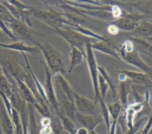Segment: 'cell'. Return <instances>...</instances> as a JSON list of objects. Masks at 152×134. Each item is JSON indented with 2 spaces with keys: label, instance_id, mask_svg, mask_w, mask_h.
<instances>
[{
  "label": "cell",
  "instance_id": "obj_1",
  "mask_svg": "<svg viewBox=\"0 0 152 134\" xmlns=\"http://www.w3.org/2000/svg\"><path fill=\"white\" fill-rule=\"evenodd\" d=\"M36 47L42 52L45 59L44 62L52 74H62L66 72L64 56L52 44L43 41L37 44Z\"/></svg>",
  "mask_w": 152,
  "mask_h": 134
},
{
  "label": "cell",
  "instance_id": "obj_2",
  "mask_svg": "<svg viewBox=\"0 0 152 134\" xmlns=\"http://www.w3.org/2000/svg\"><path fill=\"white\" fill-rule=\"evenodd\" d=\"M6 24L16 40H21L29 44L31 43L34 46L44 41L43 33L34 29L23 22L15 21Z\"/></svg>",
  "mask_w": 152,
  "mask_h": 134
},
{
  "label": "cell",
  "instance_id": "obj_3",
  "mask_svg": "<svg viewBox=\"0 0 152 134\" xmlns=\"http://www.w3.org/2000/svg\"><path fill=\"white\" fill-rule=\"evenodd\" d=\"M31 16L42 21L51 28L54 27L64 28L65 26L71 28L75 24L68 20L62 12H58L52 8L43 10L34 8Z\"/></svg>",
  "mask_w": 152,
  "mask_h": 134
},
{
  "label": "cell",
  "instance_id": "obj_4",
  "mask_svg": "<svg viewBox=\"0 0 152 134\" xmlns=\"http://www.w3.org/2000/svg\"><path fill=\"white\" fill-rule=\"evenodd\" d=\"M58 36L65 40L71 47H75L86 54V44L93 43L97 40L86 37L70 28L68 26L64 28L54 27L52 28Z\"/></svg>",
  "mask_w": 152,
  "mask_h": 134
},
{
  "label": "cell",
  "instance_id": "obj_5",
  "mask_svg": "<svg viewBox=\"0 0 152 134\" xmlns=\"http://www.w3.org/2000/svg\"><path fill=\"white\" fill-rule=\"evenodd\" d=\"M91 43L88 42L86 44V59L93 88L94 100L99 102L101 99L103 98L100 95L98 87V65L94 53V50L91 47Z\"/></svg>",
  "mask_w": 152,
  "mask_h": 134
},
{
  "label": "cell",
  "instance_id": "obj_6",
  "mask_svg": "<svg viewBox=\"0 0 152 134\" xmlns=\"http://www.w3.org/2000/svg\"><path fill=\"white\" fill-rule=\"evenodd\" d=\"M43 66L45 71L44 89L48 102L52 113L58 114L59 113V103L53 82V74L45 62H43Z\"/></svg>",
  "mask_w": 152,
  "mask_h": 134
},
{
  "label": "cell",
  "instance_id": "obj_7",
  "mask_svg": "<svg viewBox=\"0 0 152 134\" xmlns=\"http://www.w3.org/2000/svg\"><path fill=\"white\" fill-rule=\"evenodd\" d=\"M74 104L78 112L87 115L100 114V108L98 101L92 100L77 92L74 95Z\"/></svg>",
  "mask_w": 152,
  "mask_h": 134
},
{
  "label": "cell",
  "instance_id": "obj_8",
  "mask_svg": "<svg viewBox=\"0 0 152 134\" xmlns=\"http://www.w3.org/2000/svg\"><path fill=\"white\" fill-rule=\"evenodd\" d=\"M121 61L132 65L148 74L152 78V67L148 65L135 49L129 52H118Z\"/></svg>",
  "mask_w": 152,
  "mask_h": 134
},
{
  "label": "cell",
  "instance_id": "obj_9",
  "mask_svg": "<svg viewBox=\"0 0 152 134\" xmlns=\"http://www.w3.org/2000/svg\"><path fill=\"white\" fill-rule=\"evenodd\" d=\"M1 66L4 75L10 76L14 79L22 81L26 74L27 69L24 68L17 60L12 58H6L1 61Z\"/></svg>",
  "mask_w": 152,
  "mask_h": 134
},
{
  "label": "cell",
  "instance_id": "obj_10",
  "mask_svg": "<svg viewBox=\"0 0 152 134\" xmlns=\"http://www.w3.org/2000/svg\"><path fill=\"white\" fill-rule=\"evenodd\" d=\"M146 18L147 17H145L143 14H131L124 10L123 15L112 21V24L115 25L119 30L132 32L135 30L138 21Z\"/></svg>",
  "mask_w": 152,
  "mask_h": 134
},
{
  "label": "cell",
  "instance_id": "obj_11",
  "mask_svg": "<svg viewBox=\"0 0 152 134\" xmlns=\"http://www.w3.org/2000/svg\"><path fill=\"white\" fill-rule=\"evenodd\" d=\"M119 72L125 74L132 84L142 85L146 87L148 90L152 89V78L148 74L142 72H137L127 69H122Z\"/></svg>",
  "mask_w": 152,
  "mask_h": 134
},
{
  "label": "cell",
  "instance_id": "obj_12",
  "mask_svg": "<svg viewBox=\"0 0 152 134\" xmlns=\"http://www.w3.org/2000/svg\"><path fill=\"white\" fill-rule=\"evenodd\" d=\"M53 78L60 93L64 95L68 100L74 103V95L76 92L63 75L60 73L53 74Z\"/></svg>",
  "mask_w": 152,
  "mask_h": 134
},
{
  "label": "cell",
  "instance_id": "obj_13",
  "mask_svg": "<svg viewBox=\"0 0 152 134\" xmlns=\"http://www.w3.org/2000/svg\"><path fill=\"white\" fill-rule=\"evenodd\" d=\"M75 120H77L88 131L94 130L97 126L104 123V120L101 114L87 115L77 111L75 115Z\"/></svg>",
  "mask_w": 152,
  "mask_h": 134
},
{
  "label": "cell",
  "instance_id": "obj_14",
  "mask_svg": "<svg viewBox=\"0 0 152 134\" xmlns=\"http://www.w3.org/2000/svg\"><path fill=\"white\" fill-rule=\"evenodd\" d=\"M91 47L93 50H97L102 53L112 56L117 60L121 61L117 51V46H116L111 41L104 42L102 40H96L91 43Z\"/></svg>",
  "mask_w": 152,
  "mask_h": 134
},
{
  "label": "cell",
  "instance_id": "obj_15",
  "mask_svg": "<svg viewBox=\"0 0 152 134\" xmlns=\"http://www.w3.org/2000/svg\"><path fill=\"white\" fill-rule=\"evenodd\" d=\"M1 2L8 8L12 17L17 21L23 22L29 26L33 27V24L30 21V17L32 15L33 10L26 11L19 9L10 4H9L7 1H1Z\"/></svg>",
  "mask_w": 152,
  "mask_h": 134
},
{
  "label": "cell",
  "instance_id": "obj_16",
  "mask_svg": "<svg viewBox=\"0 0 152 134\" xmlns=\"http://www.w3.org/2000/svg\"><path fill=\"white\" fill-rule=\"evenodd\" d=\"M129 36L141 38L152 37V19L146 18L140 20L135 30Z\"/></svg>",
  "mask_w": 152,
  "mask_h": 134
},
{
  "label": "cell",
  "instance_id": "obj_17",
  "mask_svg": "<svg viewBox=\"0 0 152 134\" xmlns=\"http://www.w3.org/2000/svg\"><path fill=\"white\" fill-rule=\"evenodd\" d=\"M0 47L21 53H29L31 54L37 52L39 50L36 46L30 45L21 40H16L10 43L0 42Z\"/></svg>",
  "mask_w": 152,
  "mask_h": 134
},
{
  "label": "cell",
  "instance_id": "obj_18",
  "mask_svg": "<svg viewBox=\"0 0 152 134\" xmlns=\"http://www.w3.org/2000/svg\"><path fill=\"white\" fill-rule=\"evenodd\" d=\"M0 126L4 134H14V128L11 118L2 100L0 104Z\"/></svg>",
  "mask_w": 152,
  "mask_h": 134
},
{
  "label": "cell",
  "instance_id": "obj_19",
  "mask_svg": "<svg viewBox=\"0 0 152 134\" xmlns=\"http://www.w3.org/2000/svg\"><path fill=\"white\" fill-rule=\"evenodd\" d=\"M128 39L132 43L136 51L144 53L152 59V45L147 40L132 36H129Z\"/></svg>",
  "mask_w": 152,
  "mask_h": 134
},
{
  "label": "cell",
  "instance_id": "obj_20",
  "mask_svg": "<svg viewBox=\"0 0 152 134\" xmlns=\"http://www.w3.org/2000/svg\"><path fill=\"white\" fill-rule=\"evenodd\" d=\"M132 84L129 79L119 82L117 87V95L116 101H119L124 107L127 106L128 95L131 91V85Z\"/></svg>",
  "mask_w": 152,
  "mask_h": 134
},
{
  "label": "cell",
  "instance_id": "obj_21",
  "mask_svg": "<svg viewBox=\"0 0 152 134\" xmlns=\"http://www.w3.org/2000/svg\"><path fill=\"white\" fill-rule=\"evenodd\" d=\"M85 58L86 54L83 53L81 50L75 47H71L69 62L67 67L68 72L71 74L73 69L78 65H80Z\"/></svg>",
  "mask_w": 152,
  "mask_h": 134
},
{
  "label": "cell",
  "instance_id": "obj_22",
  "mask_svg": "<svg viewBox=\"0 0 152 134\" xmlns=\"http://www.w3.org/2000/svg\"><path fill=\"white\" fill-rule=\"evenodd\" d=\"M14 80L15 81L17 88L21 98L27 104L33 106L37 101L30 90L22 81L19 79Z\"/></svg>",
  "mask_w": 152,
  "mask_h": 134
},
{
  "label": "cell",
  "instance_id": "obj_23",
  "mask_svg": "<svg viewBox=\"0 0 152 134\" xmlns=\"http://www.w3.org/2000/svg\"><path fill=\"white\" fill-rule=\"evenodd\" d=\"M77 32L80 33L81 34L85 36L86 37L97 40H102L104 42H109L110 41L109 39L106 38L105 37L96 33V32L93 31V30H91L87 28H86L84 27L81 26L80 24H75L72 27L70 28Z\"/></svg>",
  "mask_w": 152,
  "mask_h": 134
},
{
  "label": "cell",
  "instance_id": "obj_24",
  "mask_svg": "<svg viewBox=\"0 0 152 134\" xmlns=\"http://www.w3.org/2000/svg\"><path fill=\"white\" fill-rule=\"evenodd\" d=\"M27 109L28 132L30 134H40L39 127L36 119L34 108L32 105L27 104Z\"/></svg>",
  "mask_w": 152,
  "mask_h": 134
},
{
  "label": "cell",
  "instance_id": "obj_25",
  "mask_svg": "<svg viewBox=\"0 0 152 134\" xmlns=\"http://www.w3.org/2000/svg\"><path fill=\"white\" fill-rule=\"evenodd\" d=\"M97 69H98L99 73L104 78V79L107 83L109 87V88L111 90L113 100H116V95H117V87L115 85L113 79L112 78L110 74L108 73V72L103 66L98 65Z\"/></svg>",
  "mask_w": 152,
  "mask_h": 134
},
{
  "label": "cell",
  "instance_id": "obj_26",
  "mask_svg": "<svg viewBox=\"0 0 152 134\" xmlns=\"http://www.w3.org/2000/svg\"><path fill=\"white\" fill-rule=\"evenodd\" d=\"M106 106L110 117L112 119L113 121L116 122V120L124 107L122 106L119 101H115L113 103L106 104Z\"/></svg>",
  "mask_w": 152,
  "mask_h": 134
},
{
  "label": "cell",
  "instance_id": "obj_27",
  "mask_svg": "<svg viewBox=\"0 0 152 134\" xmlns=\"http://www.w3.org/2000/svg\"><path fill=\"white\" fill-rule=\"evenodd\" d=\"M50 127L53 134H64L65 130L63 127L59 117L55 114H52L50 116Z\"/></svg>",
  "mask_w": 152,
  "mask_h": 134
},
{
  "label": "cell",
  "instance_id": "obj_28",
  "mask_svg": "<svg viewBox=\"0 0 152 134\" xmlns=\"http://www.w3.org/2000/svg\"><path fill=\"white\" fill-rule=\"evenodd\" d=\"M129 4L144 13L143 15L152 14V1H140L129 3Z\"/></svg>",
  "mask_w": 152,
  "mask_h": 134
},
{
  "label": "cell",
  "instance_id": "obj_29",
  "mask_svg": "<svg viewBox=\"0 0 152 134\" xmlns=\"http://www.w3.org/2000/svg\"><path fill=\"white\" fill-rule=\"evenodd\" d=\"M0 19L6 23H11L16 20L11 15L8 8L0 1Z\"/></svg>",
  "mask_w": 152,
  "mask_h": 134
},
{
  "label": "cell",
  "instance_id": "obj_30",
  "mask_svg": "<svg viewBox=\"0 0 152 134\" xmlns=\"http://www.w3.org/2000/svg\"><path fill=\"white\" fill-rule=\"evenodd\" d=\"M98 87L101 97L104 100L109 87L104 78L99 73L98 75Z\"/></svg>",
  "mask_w": 152,
  "mask_h": 134
},
{
  "label": "cell",
  "instance_id": "obj_31",
  "mask_svg": "<svg viewBox=\"0 0 152 134\" xmlns=\"http://www.w3.org/2000/svg\"><path fill=\"white\" fill-rule=\"evenodd\" d=\"M125 113H126L127 127H128V129H130L132 127V126L134 124L137 113L128 105L126 107H125Z\"/></svg>",
  "mask_w": 152,
  "mask_h": 134
},
{
  "label": "cell",
  "instance_id": "obj_32",
  "mask_svg": "<svg viewBox=\"0 0 152 134\" xmlns=\"http://www.w3.org/2000/svg\"><path fill=\"white\" fill-rule=\"evenodd\" d=\"M7 2L10 4L11 5L19 8L23 10H26V11H30V10H33L34 8L30 7L29 5H27L26 4H25L24 3L20 1H17V0H8L7 1Z\"/></svg>",
  "mask_w": 152,
  "mask_h": 134
},
{
  "label": "cell",
  "instance_id": "obj_33",
  "mask_svg": "<svg viewBox=\"0 0 152 134\" xmlns=\"http://www.w3.org/2000/svg\"><path fill=\"white\" fill-rule=\"evenodd\" d=\"M107 31L109 34H110L111 35H113V36H115V35H116V34H118V33L119 31V30L115 25L111 23L110 24H109L107 26Z\"/></svg>",
  "mask_w": 152,
  "mask_h": 134
},
{
  "label": "cell",
  "instance_id": "obj_34",
  "mask_svg": "<svg viewBox=\"0 0 152 134\" xmlns=\"http://www.w3.org/2000/svg\"><path fill=\"white\" fill-rule=\"evenodd\" d=\"M89 131L85 127H80L76 130V134H88Z\"/></svg>",
  "mask_w": 152,
  "mask_h": 134
},
{
  "label": "cell",
  "instance_id": "obj_35",
  "mask_svg": "<svg viewBox=\"0 0 152 134\" xmlns=\"http://www.w3.org/2000/svg\"><path fill=\"white\" fill-rule=\"evenodd\" d=\"M5 36H6V35L2 32V31L0 29V39L3 40L5 38ZM7 37V36H6Z\"/></svg>",
  "mask_w": 152,
  "mask_h": 134
},
{
  "label": "cell",
  "instance_id": "obj_36",
  "mask_svg": "<svg viewBox=\"0 0 152 134\" xmlns=\"http://www.w3.org/2000/svg\"><path fill=\"white\" fill-rule=\"evenodd\" d=\"M145 40H147L151 45H152V37H147V38H144Z\"/></svg>",
  "mask_w": 152,
  "mask_h": 134
},
{
  "label": "cell",
  "instance_id": "obj_37",
  "mask_svg": "<svg viewBox=\"0 0 152 134\" xmlns=\"http://www.w3.org/2000/svg\"><path fill=\"white\" fill-rule=\"evenodd\" d=\"M3 75H4V71H3V69L1 67V66L0 65V76H2Z\"/></svg>",
  "mask_w": 152,
  "mask_h": 134
},
{
  "label": "cell",
  "instance_id": "obj_38",
  "mask_svg": "<svg viewBox=\"0 0 152 134\" xmlns=\"http://www.w3.org/2000/svg\"><path fill=\"white\" fill-rule=\"evenodd\" d=\"M88 134H99L98 133H97L95 130H92V131H89V133Z\"/></svg>",
  "mask_w": 152,
  "mask_h": 134
},
{
  "label": "cell",
  "instance_id": "obj_39",
  "mask_svg": "<svg viewBox=\"0 0 152 134\" xmlns=\"http://www.w3.org/2000/svg\"><path fill=\"white\" fill-rule=\"evenodd\" d=\"M0 134H4V133H3V132H2V129H1V126H0Z\"/></svg>",
  "mask_w": 152,
  "mask_h": 134
},
{
  "label": "cell",
  "instance_id": "obj_40",
  "mask_svg": "<svg viewBox=\"0 0 152 134\" xmlns=\"http://www.w3.org/2000/svg\"><path fill=\"white\" fill-rule=\"evenodd\" d=\"M64 134H70V133H69L68 132H67L65 131V133H64Z\"/></svg>",
  "mask_w": 152,
  "mask_h": 134
},
{
  "label": "cell",
  "instance_id": "obj_41",
  "mask_svg": "<svg viewBox=\"0 0 152 134\" xmlns=\"http://www.w3.org/2000/svg\"><path fill=\"white\" fill-rule=\"evenodd\" d=\"M140 133H141V132H138V133H136V134H140Z\"/></svg>",
  "mask_w": 152,
  "mask_h": 134
},
{
  "label": "cell",
  "instance_id": "obj_42",
  "mask_svg": "<svg viewBox=\"0 0 152 134\" xmlns=\"http://www.w3.org/2000/svg\"><path fill=\"white\" fill-rule=\"evenodd\" d=\"M52 134H53V133H52Z\"/></svg>",
  "mask_w": 152,
  "mask_h": 134
}]
</instances>
